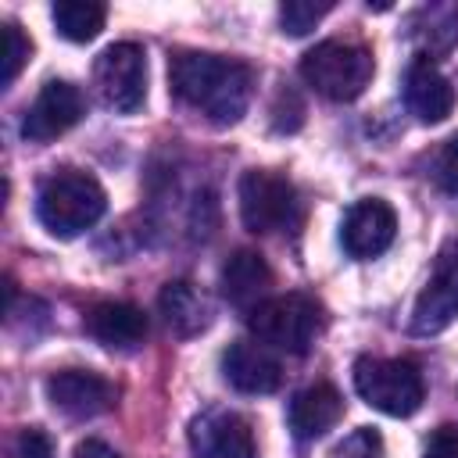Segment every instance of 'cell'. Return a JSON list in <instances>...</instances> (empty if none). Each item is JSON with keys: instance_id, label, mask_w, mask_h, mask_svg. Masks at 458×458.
Returning <instances> with one entry per match:
<instances>
[{"instance_id": "ffe728a7", "label": "cell", "mask_w": 458, "mask_h": 458, "mask_svg": "<svg viewBox=\"0 0 458 458\" xmlns=\"http://www.w3.org/2000/svg\"><path fill=\"white\" fill-rule=\"evenodd\" d=\"M4 54H0V86H11L18 79V72L25 68L29 54H32V43L29 36L14 25V21H4Z\"/></svg>"}, {"instance_id": "9c48e42d", "label": "cell", "mask_w": 458, "mask_h": 458, "mask_svg": "<svg viewBox=\"0 0 458 458\" xmlns=\"http://www.w3.org/2000/svg\"><path fill=\"white\" fill-rule=\"evenodd\" d=\"M193 458H258L250 422L229 408H208L190 422Z\"/></svg>"}, {"instance_id": "5b68a950", "label": "cell", "mask_w": 458, "mask_h": 458, "mask_svg": "<svg viewBox=\"0 0 458 458\" xmlns=\"http://www.w3.org/2000/svg\"><path fill=\"white\" fill-rule=\"evenodd\" d=\"M240 197V218L250 233H290L301 225L304 208L297 197V186L286 175H276L268 168H250L240 175L236 186Z\"/></svg>"}, {"instance_id": "ac0fdd59", "label": "cell", "mask_w": 458, "mask_h": 458, "mask_svg": "<svg viewBox=\"0 0 458 458\" xmlns=\"http://www.w3.org/2000/svg\"><path fill=\"white\" fill-rule=\"evenodd\" d=\"M157 308H161L165 326L175 336H197L200 329L211 326V304H208V297L193 283H186V279L165 283V290L157 297Z\"/></svg>"}, {"instance_id": "3957f363", "label": "cell", "mask_w": 458, "mask_h": 458, "mask_svg": "<svg viewBox=\"0 0 458 458\" xmlns=\"http://www.w3.org/2000/svg\"><path fill=\"white\" fill-rule=\"evenodd\" d=\"M372 72H376L372 54L361 43H347V39H326L301 57L304 82L318 97L336 100V104L361 97L365 86L372 82Z\"/></svg>"}, {"instance_id": "4fadbf2b", "label": "cell", "mask_w": 458, "mask_h": 458, "mask_svg": "<svg viewBox=\"0 0 458 458\" xmlns=\"http://www.w3.org/2000/svg\"><path fill=\"white\" fill-rule=\"evenodd\" d=\"M404 104L426 125H437L454 111V86L447 82V75L437 68L429 54L411 57L404 72Z\"/></svg>"}, {"instance_id": "8992f818", "label": "cell", "mask_w": 458, "mask_h": 458, "mask_svg": "<svg viewBox=\"0 0 458 458\" xmlns=\"http://www.w3.org/2000/svg\"><path fill=\"white\" fill-rule=\"evenodd\" d=\"M247 326L258 336V344L304 354L322 333V308L304 293H276L247 315Z\"/></svg>"}, {"instance_id": "52a82bcc", "label": "cell", "mask_w": 458, "mask_h": 458, "mask_svg": "<svg viewBox=\"0 0 458 458\" xmlns=\"http://www.w3.org/2000/svg\"><path fill=\"white\" fill-rule=\"evenodd\" d=\"M93 86L97 97L118 111V114H132L143 107L147 100V54L140 43H111L107 50H100L97 64H93Z\"/></svg>"}, {"instance_id": "8fae6325", "label": "cell", "mask_w": 458, "mask_h": 458, "mask_svg": "<svg viewBox=\"0 0 458 458\" xmlns=\"http://www.w3.org/2000/svg\"><path fill=\"white\" fill-rule=\"evenodd\" d=\"M79 118H82V93L64 79H50L29 104L21 118V136L32 143H50L64 136Z\"/></svg>"}, {"instance_id": "ba28073f", "label": "cell", "mask_w": 458, "mask_h": 458, "mask_svg": "<svg viewBox=\"0 0 458 458\" xmlns=\"http://www.w3.org/2000/svg\"><path fill=\"white\" fill-rule=\"evenodd\" d=\"M454 315H458V240H447L437 250L433 272L415 297L411 329L419 336H429V333L447 329L454 322Z\"/></svg>"}, {"instance_id": "7402d4cb", "label": "cell", "mask_w": 458, "mask_h": 458, "mask_svg": "<svg viewBox=\"0 0 458 458\" xmlns=\"http://www.w3.org/2000/svg\"><path fill=\"white\" fill-rule=\"evenodd\" d=\"M433 179L444 193H454L458 197V132L440 147L437 161H433Z\"/></svg>"}, {"instance_id": "7c38bea8", "label": "cell", "mask_w": 458, "mask_h": 458, "mask_svg": "<svg viewBox=\"0 0 458 458\" xmlns=\"http://www.w3.org/2000/svg\"><path fill=\"white\" fill-rule=\"evenodd\" d=\"M47 397L72 419H93L114 404V386L89 369H61L47 379Z\"/></svg>"}, {"instance_id": "cb8c5ba5", "label": "cell", "mask_w": 458, "mask_h": 458, "mask_svg": "<svg viewBox=\"0 0 458 458\" xmlns=\"http://www.w3.org/2000/svg\"><path fill=\"white\" fill-rule=\"evenodd\" d=\"M11 458H54V444H50V437L43 429H21L14 437Z\"/></svg>"}, {"instance_id": "9a60e30c", "label": "cell", "mask_w": 458, "mask_h": 458, "mask_svg": "<svg viewBox=\"0 0 458 458\" xmlns=\"http://www.w3.org/2000/svg\"><path fill=\"white\" fill-rule=\"evenodd\" d=\"M86 333L111 347V351H132L143 344L147 336V315L136 308V304H125V301H104L97 308H89L86 315Z\"/></svg>"}, {"instance_id": "7a4b0ae2", "label": "cell", "mask_w": 458, "mask_h": 458, "mask_svg": "<svg viewBox=\"0 0 458 458\" xmlns=\"http://www.w3.org/2000/svg\"><path fill=\"white\" fill-rule=\"evenodd\" d=\"M104 208H107L104 186L89 172H79V168H57L36 190V215L43 229L61 240L79 236L89 225H97Z\"/></svg>"}, {"instance_id": "2e32d148", "label": "cell", "mask_w": 458, "mask_h": 458, "mask_svg": "<svg viewBox=\"0 0 458 458\" xmlns=\"http://www.w3.org/2000/svg\"><path fill=\"white\" fill-rule=\"evenodd\" d=\"M268 286H272V268L258 250H236L222 265V297L233 308H243L247 315L261 301H268Z\"/></svg>"}, {"instance_id": "e0dca14e", "label": "cell", "mask_w": 458, "mask_h": 458, "mask_svg": "<svg viewBox=\"0 0 458 458\" xmlns=\"http://www.w3.org/2000/svg\"><path fill=\"white\" fill-rule=\"evenodd\" d=\"M344 415V397L333 383H315L293 394L290 401V429L297 440H315L336 426Z\"/></svg>"}, {"instance_id": "603a6c76", "label": "cell", "mask_w": 458, "mask_h": 458, "mask_svg": "<svg viewBox=\"0 0 458 458\" xmlns=\"http://www.w3.org/2000/svg\"><path fill=\"white\" fill-rule=\"evenodd\" d=\"M336 458H383V437L372 426H361L340 444Z\"/></svg>"}, {"instance_id": "44dd1931", "label": "cell", "mask_w": 458, "mask_h": 458, "mask_svg": "<svg viewBox=\"0 0 458 458\" xmlns=\"http://www.w3.org/2000/svg\"><path fill=\"white\" fill-rule=\"evenodd\" d=\"M329 11H333V4L286 0V4L279 7V25H283V32H290V36H304V32H311V29H315Z\"/></svg>"}, {"instance_id": "277c9868", "label": "cell", "mask_w": 458, "mask_h": 458, "mask_svg": "<svg viewBox=\"0 0 458 458\" xmlns=\"http://www.w3.org/2000/svg\"><path fill=\"white\" fill-rule=\"evenodd\" d=\"M354 390L358 397L394 419H404L419 411L426 397V383L415 361L408 358H358L354 361Z\"/></svg>"}, {"instance_id": "5bb4252c", "label": "cell", "mask_w": 458, "mask_h": 458, "mask_svg": "<svg viewBox=\"0 0 458 458\" xmlns=\"http://www.w3.org/2000/svg\"><path fill=\"white\" fill-rule=\"evenodd\" d=\"M222 372L240 394H272L283 383L279 361L265 351V344H250V340L229 344V351L222 354Z\"/></svg>"}, {"instance_id": "d6986e66", "label": "cell", "mask_w": 458, "mask_h": 458, "mask_svg": "<svg viewBox=\"0 0 458 458\" xmlns=\"http://www.w3.org/2000/svg\"><path fill=\"white\" fill-rule=\"evenodd\" d=\"M50 18L57 25V32L72 43H89L100 29H104V18H107V7L104 4H93V0H57L50 7Z\"/></svg>"}, {"instance_id": "6da1fadb", "label": "cell", "mask_w": 458, "mask_h": 458, "mask_svg": "<svg viewBox=\"0 0 458 458\" xmlns=\"http://www.w3.org/2000/svg\"><path fill=\"white\" fill-rule=\"evenodd\" d=\"M168 89L179 104L204 114L211 125H236L254 97V72L222 54L175 50L168 57Z\"/></svg>"}, {"instance_id": "30bf717a", "label": "cell", "mask_w": 458, "mask_h": 458, "mask_svg": "<svg viewBox=\"0 0 458 458\" xmlns=\"http://www.w3.org/2000/svg\"><path fill=\"white\" fill-rule=\"evenodd\" d=\"M394 236H397V215L379 197L354 200L344 215V225H340V243L358 261L379 258L394 243Z\"/></svg>"}, {"instance_id": "d4e9b609", "label": "cell", "mask_w": 458, "mask_h": 458, "mask_svg": "<svg viewBox=\"0 0 458 458\" xmlns=\"http://www.w3.org/2000/svg\"><path fill=\"white\" fill-rule=\"evenodd\" d=\"M422 458H458V429H454V426L433 429V437H429Z\"/></svg>"}, {"instance_id": "484cf974", "label": "cell", "mask_w": 458, "mask_h": 458, "mask_svg": "<svg viewBox=\"0 0 458 458\" xmlns=\"http://www.w3.org/2000/svg\"><path fill=\"white\" fill-rule=\"evenodd\" d=\"M72 458H122V454L114 447H107L104 440H82Z\"/></svg>"}]
</instances>
